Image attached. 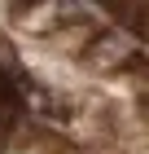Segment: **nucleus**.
Instances as JSON below:
<instances>
[{
    "instance_id": "obj_1",
    "label": "nucleus",
    "mask_w": 149,
    "mask_h": 154,
    "mask_svg": "<svg viewBox=\"0 0 149 154\" xmlns=\"http://www.w3.org/2000/svg\"><path fill=\"white\" fill-rule=\"evenodd\" d=\"M75 62H79L88 75H97V79H110V75H118V71H145L140 40H132L127 31H114V26H101V31L83 44V53Z\"/></svg>"
},
{
    "instance_id": "obj_2",
    "label": "nucleus",
    "mask_w": 149,
    "mask_h": 154,
    "mask_svg": "<svg viewBox=\"0 0 149 154\" xmlns=\"http://www.w3.org/2000/svg\"><path fill=\"white\" fill-rule=\"evenodd\" d=\"M97 31H101V22L83 13V18H75V22L57 26V31H48V35H44V44L53 48L57 57H79V53H83V44H88Z\"/></svg>"
}]
</instances>
